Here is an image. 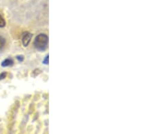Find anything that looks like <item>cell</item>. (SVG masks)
I'll return each mask as SVG.
<instances>
[{
    "mask_svg": "<svg viewBox=\"0 0 153 134\" xmlns=\"http://www.w3.org/2000/svg\"><path fill=\"white\" fill-rule=\"evenodd\" d=\"M6 26V21L4 19V18L2 17V16L0 14V28L4 27Z\"/></svg>",
    "mask_w": 153,
    "mask_h": 134,
    "instance_id": "obj_5",
    "label": "cell"
},
{
    "mask_svg": "<svg viewBox=\"0 0 153 134\" xmlns=\"http://www.w3.org/2000/svg\"><path fill=\"white\" fill-rule=\"evenodd\" d=\"M16 58H17L20 62H22L23 60V59H24L23 56H16Z\"/></svg>",
    "mask_w": 153,
    "mask_h": 134,
    "instance_id": "obj_7",
    "label": "cell"
},
{
    "mask_svg": "<svg viewBox=\"0 0 153 134\" xmlns=\"http://www.w3.org/2000/svg\"><path fill=\"white\" fill-rule=\"evenodd\" d=\"M48 44H49V37L46 35L42 33L38 35L34 41L35 47L39 51H44L46 50Z\"/></svg>",
    "mask_w": 153,
    "mask_h": 134,
    "instance_id": "obj_1",
    "label": "cell"
},
{
    "mask_svg": "<svg viewBox=\"0 0 153 134\" xmlns=\"http://www.w3.org/2000/svg\"><path fill=\"white\" fill-rule=\"evenodd\" d=\"M48 60H49V56H47V57H46V59L44 60V61L43 62V63H44V64H47L48 63H48Z\"/></svg>",
    "mask_w": 153,
    "mask_h": 134,
    "instance_id": "obj_8",
    "label": "cell"
},
{
    "mask_svg": "<svg viewBox=\"0 0 153 134\" xmlns=\"http://www.w3.org/2000/svg\"><path fill=\"white\" fill-rule=\"evenodd\" d=\"M7 75V73L6 72H3V73H1L0 74V80H2L6 78V76Z\"/></svg>",
    "mask_w": 153,
    "mask_h": 134,
    "instance_id": "obj_6",
    "label": "cell"
},
{
    "mask_svg": "<svg viewBox=\"0 0 153 134\" xmlns=\"http://www.w3.org/2000/svg\"><path fill=\"white\" fill-rule=\"evenodd\" d=\"M32 35L29 33H25V34L23 35L22 42H23V44L24 46H25V47L27 46L30 43V41H31V39H32Z\"/></svg>",
    "mask_w": 153,
    "mask_h": 134,
    "instance_id": "obj_2",
    "label": "cell"
},
{
    "mask_svg": "<svg viewBox=\"0 0 153 134\" xmlns=\"http://www.w3.org/2000/svg\"><path fill=\"white\" fill-rule=\"evenodd\" d=\"M13 65V60L11 59H6L5 60L2 62L1 66L3 67H6V66H10Z\"/></svg>",
    "mask_w": 153,
    "mask_h": 134,
    "instance_id": "obj_3",
    "label": "cell"
},
{
    "mask_svg": "<svg viewBox=\"0 0 153 134\" xmlns=\"http://www.w3.org/2000/svg\"><path fill=\"white\" fill-rule=\"evenodd\" d=\"M5 44H6V40L4 38L1 36H0V51L4 48L5 46Z\"/></svg>",
    "mask_w": 153,
    "mask_h": 134,
    "instance_id": "obj_4",
    "label": "cell"
}]
</instances>
